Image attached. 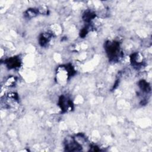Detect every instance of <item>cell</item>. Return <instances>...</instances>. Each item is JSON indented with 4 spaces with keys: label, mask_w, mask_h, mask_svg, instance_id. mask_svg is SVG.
I'll use <instances>...</instances> for the list:
<instances>
[{
    "label": "cell",
    "mask_w": 152,
    "mask_h": 152,
    "mask_svg": "<svg viewBox=\"0 0 152 152\" xmlns=\"http://www.w3.org/2000/svg\"><path fill=\"white\" fill-rule=\"evenodd\" d=\"M59 105L63 111H66L72 107V104L71 101L64 96H62L59 100Z\"/></svg>",
    "instance_id": "2"
},
{
    "label": "cell",
    "mask_w": 152,
    "mask_h": 152,
    "mask_svg": "<svg viewBox=\"0 0 152 152\" xmlns=\"http://www.w3.org/2000/svg\"><path fill=\"white\" fill-rule=\"evenodd\" d=\"M105 49L108 56L111 59L117 58L119 53V45L116 42H108L106 43Z\"/></svg>",
    "instance_id": "1"
},
{
    "label": "cell",
    "mask_w": 152,
    "mask_h": 152,
    "mask_svg": "<svg viewBox=\"0 0 152 152\" xmlns=\"http://www.w3.org/2000/svg\"><path fill=\"white\" fill-rule=\"evenodd\" d=\"M6 63L7 66L10 68H14L20 66V61L18 58L14 57V58H11L10 59H8L6 61Z\"/></svg>",
    "instance_id": "3"
},
{
    "label": "cell",
    "mask_w": 152,
    "mask_h": 152,
    "mask_svg": "<svg viewBox=\"0 0 152 152\" xmlns=\"http://www.w3.org/2000/svg\"><path fill=\"white\" fill-rule=\"evenodd\" d=\"M139 86H140V88L144 91H147L148 92V91L150 90V86H149L148 83H147L144 80H141L139 83Z\"/></svg>",
    "instance_id": "4"
},
{
    "label": "cell",
    "mask_w": 152,
    "mask_h": 152,
    "mask_svg": "<svg viewBox=\"0 0 152 152\" xmlns=\"http://www.w3.org/2000/svg\"><path fill=\"white\" fill-rule=\"evenodd\" d=\"M95 17V15L88 11L87 12H86L85 14H84V20L86 21H90L91 20H92L94 17Z\"/></svg>",
    "instance_id": "5"
}]
</instances>
